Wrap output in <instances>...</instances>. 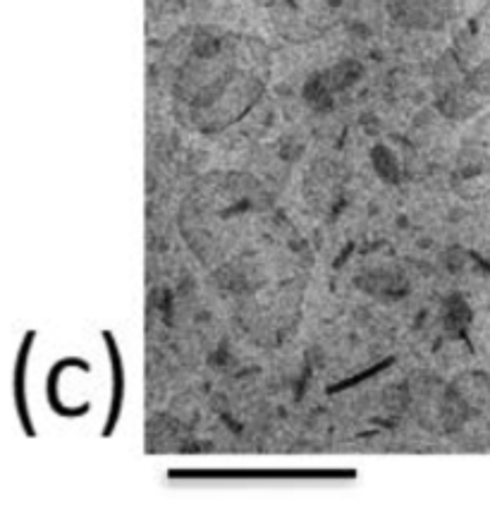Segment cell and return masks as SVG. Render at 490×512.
Returning <instances> with one entry per match:
<instances>
[{"instance_id":"obj_1","label":"cell","mask_w":490,"mask_h":512,"mask_svg":"<svg viewBox=\"0 0 490 512\" xmlns=\"http://www.w3.org/2000/svg\"><path fill=\"white\" fill-rule=\"evenodd\" d=\"M261 91V79L240 65L237 48L211 36L194 46L175 82L177 99L192 111V123L208 132L235 123Z\"/></svg>"},{"instance_id":"obj_2","label":"cell","mask_w":490,"mask_h":512,"mask_svg":"<svg viewBox=\"0 0 490 512\" xmlns=\"http://www.w3.org/2000/svg\"><path fill=\"white\" fill-rule=\"evenodd\" d=\"M397 22L416 29H436L447 17V0H390Z\"/></svg>"},{"instance_id":"obj_3","label":"cell","mask_w":490,"mask_h":512,"mask_svg":"<svg viewBox=\"0 0 490 512\" xmlns=\"http://www.w3.org/2000/svg\"><path fill=\"white\" fill-rule=\"evenodd\" d=\"M469 96H474V99H490V58L469 72L467 82H464V91L459 94V103H469Z\"/></svg>"}]
</instances>
